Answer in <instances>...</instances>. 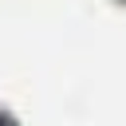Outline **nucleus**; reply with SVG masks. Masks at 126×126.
Masks as SVG:
<instances>
[{
    "mask_svg": "<svg viewBox=\"0 0 126 126\" xmlns=\"http://www.w3.org/2000/svg\"><path fill=\"white\" fill-rule=\"evenodd\" d=\"M0 126H12V122H8V118H4V114H0Z\"/></svg>",
    "mask_w": 126,
    "mask_h": 126,
    "instance_id": "obj_1",
    "label": "nucleus"
}]
</instances>
